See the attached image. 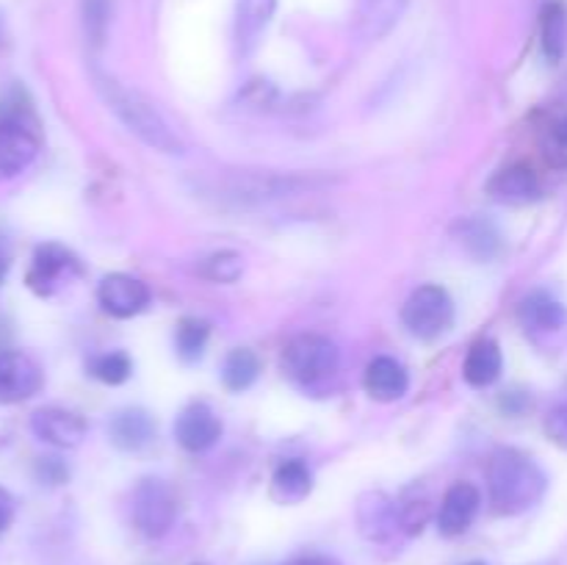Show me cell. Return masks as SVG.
<instances>
[{
	"label": "cell",
	"mask_w": 567,
	"mask_h": 565,
	"mask_svg": "<svg viewBox=\"0 0 567 565\" xmlns=\"http://www.w3.org/2000/svg\"><path fill=\"white\" fill-rule=\"evenodd\" d=\"M546 471L518 449H498L487 465V491L498 515H520L546 496Z\"/></svg>",
	"instance_id": "6da1fadb"
},
{
	"label": "cell",
	"mask_w": 567,
	"mask_h": 565,
	"mask_svg": "<svg viewBox=\"0 0 567 565\" xmlns=\"http://www.w3.org/2000/svg\"><path fill=\"white\" fill-rule=\"evenodd\" d=\"M97 86L103 92V100L109 103V109L120 116V122L133 136H138L147 147L158 150V153H183V142L177 138V133L172 131L169 122L158 114V109L144 94L133 92V89L122 86V83L111 81L105 75L97 78Z\"/></svg>",
	"instance_id": "7a4b0ae2"
},
{
	"label": "cell",
	"mask_w": 567,
	"mask_h": 565,
	"mask_svg": "<svg viewBox=\"0 0 567 565\" xmlns=\"http://www.w3.org/2000/svg\"><path fill=\"white\" fill-rule=\"evenodd\" d=\"M341 369V352L319 332H302L282 349V371L293 386L308 393H321L332 386Z\"/></svg>",
	"instance_id": "3957f363"
},
{
	"label": "cell",
	"mask_w": 567,
	"mask_h": 565,
	"mask_svg": "<svg viewBox=\"0 0 567 565\" xmlns=\"http://www.w3.org/2000/svg\"><path fill=\"white\" fill-rule=\"evenodd\" d=\"M402 321L410 336L421 341H435L452 327L454 302L443 286H421L404 302Z\"/></svg>",
	"instance_id": "277c9868"
},
{
	"label": "cell",
	"mask_w": 567,
	"mask_h": 565,
	"mask_svg": "<svg viewBox=\"0 0 567 565\" xmlns=\"http://www.w3.org/2000/svg\"><path fill=\"white\" fill-rule=\"evenodd\" d=\"M37 153L39 131L28 111H3L0 114V177H14L25 172Z\"/></svg>",
	"instance_id": "5b68a950"
},
{
	"label": "cell",
	"mask_w": 567,
	"mask_h": 565,
	"mask_svg": "<svg viewBox=\"0 0 567 565\" xmlns=\"http://www.w3.org/2000/svg\"><path fill=\"white\" fill-rule=\"evenodd\" d=\"M177 518V499L161 480H142L133 491V524L144 537H164Z\"/></svg>",
	"instance_id": "8992f818"
},
{
	"label": "cell",
	"mask_w": 567,
	"mask_h": 565,
	"mask_svg": "<svg viewBox=\"0 0 567 565\" xmlns=\"http://www.w3.org/2000/svg\"><path fill=\"white\" fill-rule=\"evenodd\" d=\"M81 275V260L70 253L66 247L61 244H39L33 249V258H31V269H28V288L39 297H50V294L59 291L66 280Z\"/></svg>",
	"instance_id": "52a82bcc"
},
{
	"label": "cell",
	"mask_w": 567,
	"mask_h": 565,
	"mask_svg": "<svg viewBox=\"0 0 567 565\" xmlns=\"http://www.w3.org/2000/svg\"><path fill=\"white\" fill-rule=\"evenodd\" d=\"M44 377L37 360L17 349L0 352V404H17L37 397Z\"/></svg>",
	"instance_id": "ba28073f"
},
{
	"label": "cell",
	"mask_w": 567,
	"mask_h": 565,
	"mask_svg": "<svg viewBox=\"0 0 567 565\" xmlns=\"http://www.w3.org/2000/svg\"><path fill=\"white\" fill-rule=\"evenodd\" d=\"M97 302L114 319H131L150 305V288L138 277L114 271V275H105L100 280Z\"/></svg>",
	"instance_id": "9c48e42d"
},
{
	"label": "cell",
	"mask_w": 567,
	"mask_h": 565,
	"mask_svg": "<svg viewBox=\"0 0 567 565\" xmlns=\"http://www.w3.org/2000/svg\"><path fill=\"white\" fill-rule=\"evenodd\" d=\"M175 438L186 452H208L221 438V421L208 404L194 402L177 415Z\"/></svg>",
	"instance_id": "30bf717a"
},
{
	"label": "cell",
	"mask_w": 567,
	"mask_h": 565,
	"mask_svg": "<svg viewBox=\"0 0 567 565\" xmlns=\"http://www.w3.org/2000/svg\"><path fill=\"white\" fill-rule=\"evenodd\" d=\"M31 432L50 446L72 449L86 438V421L64 408H39L31 415Z\"/></svg>",
	"instance_id": "8fae6325"
},
{
	"label": "cell",
	"mask_w": 567,
	"mask_h": 565,
	"mask_svg": "<svg viewBox=\"0 0 567 565\" xmlns=\"http://www.w3.org/2000/svg\"><path fill=\"white\" fill-rule=\"evenodd\" d=\"M482 493L480 487L471 485V482H457L446 491L443 496L441 510H437V530L446 537H457L474 524L476 513H480Z\"/></svg>",
	"instance_id": "7c38bea8"
},
{
	"label": "cell",
	"mask_w": 567,
	"mask_h": 565,
	"mask_svg": "<svg viewBox=\"0 0 567 565\" xmlns=\"http://www.w3.org/2000/svg\"><path fill=\"white\" fill-rule=\"evenodd\" d=\"M543 186H540V177L532 166L526 164H513V166H504L502 172L491 177L487 183V194L498 203H507V205H524L532 203V199L540 197Z\"/></svg>",
	"instance_id": "4fadbf2b"
},
{
	"label": "cell",
	"mask_w": 567,
	"mask_h": 565,
	"mask_svg": "<svg viewBox=\"0 0 567 565\" xmlns=\"http://www.w3.org/2000/svg\"><path fill=\"white\" fill-rule=\"evenodd\" d=\"M363 386L365 393L377 402H396L408 393L410 388V377L408 369L399 363L396 358H374L369 366H365V374H363Z\"/></svg>",
	"instance_id": "5bb4252c"
},
{
	"label": "cell",
	"mask_w": 567,
	"mask_h": 565,
	"mask_svg": "<svg viewBox=\"0 0 567 565\" xmlns=\"http://www.w3.org/2000/svg\"><path fill=\"white\" fill-rule=\"evenodd\" d=\"M358 524L369 541H388L399 530V504L382 493H365L358 504Z\"/></svg>",
	"instance_id": "9a60e30c"
},
{
	"label": "cell",
	"mask_w": 567,
	"mask_h": 565,
	"mask_svg": "<svg viewBox=\"0 0 567 565\" xmlns=\"http://www.w3.org/2000/svg\"><path fill=\"white\" fill-rule=\"evenodd\" d=\"M520 325L532 332H557L567 321L565 305L548 291H532L518 308Z\"/></svg>",
	"instance_id": "2e32d148"
},
{
	"label": "cell",
	"mask_w": 567,
	"mask_h": 565,
	"mask_svg": "<svg viewBox=\"0 0 567 565\" xmlns=\"http://www.w3.org/2000/svg\"><path fill=\"white\" fill-rule=\"evenodd\" d=\"M111 441L116 443L125 452H136V449H144L155 435V421L147 410L127 408L120 410V413L111 419L109 424Z\"/></svg>",
	"instance_id": "e0dca14e"
},
{
	"label": "cell",
	"mask_w": 567,
	"mask_h": 565,
	"mask_svg": "<svg viewBox=\"0 0 567 565\" xmlns=\"http://www.w3.org/2000/svg\"><path fill=\"white\" fill-rule=\"evenodd\" d=\"M502 366L504 360L498 343L491 341V338H482V341H476L474 347H471L468 358H465L463 377L468 386L487 388L502 377Z\"/></svg>",
	"instance_id": "ac0fdd59"
},
{
	"label": "cell",
	"mask_w": 567,
	"mask_h": 565,
	"mask_svg": "<svg viewBox=\"0 0 567 565\" xmlns=\"http://www.w3.org/2000/svg\"><path fill=\"white\" fill-rule=\"evenodd\" d=\"M313 491V474L302 460H286L271 476V496L280 504H299Z\"/></svg>",
	"instance_id": "d6986e66"
},
{
	"label": "cell",
	"mask_w": 567,
	"mask_h": 565,
	"mask_svg": "<svg viewBox=\"0 0 567 565\" xmlns=\"http://www.w3.org/2000/svg\"><path fill=\"white\" fill-rule=\"evenodd\" d=\"M540 44L551 64L567 53V6L563 0H548L540 14Z\"/></svg>",
	"instance_id": "ffe728a7"
},
{
	"label": "cell",
	"mask_w": 567,
	"mask_h": 565,
	"mask_svg": "<svg viewBox=\"0 0 567 565\" xmlns=\"http://www.w3.org/2000/svg\"><path fill=\"white\" fill-rule=\"evenodd\" d=\"M275 6L277 0H241L238 3V44L244 50H249L258 42L266 22L275 14Z\"/></svg>",
	"instance_id": "44dd1931"
},
{
	"label": "cell",
	"mask_w": 567,
	"mask_h": 565,
	"mask_svg": "<svg viewBox=\"0 0 567 565\" xmlns=\"http://www.w3.org/2000/svg\"><path fill=\"white\" fill-rule=\"evenodd\" d=\"M258 374L260 360L258 355L247 347L233 349L225 358V363H221V380H225V386L230 388V391H247V388L258 380Z\"/></svg>",
	"instance_id": "7402d4cb"
},
{
	"label": "cell",
	"mask_w": 567,
	"mask_h": 565,
	"mask_svg": "<svg viewBox=\"0 0 567 565\" xmlns=\"http://www.w3.org/2000/svg\"><path fill=\"white\" fill-rule=\"evenodd\" d=\"M208 336H210V327L205 319H194V316L183 319L175 330L177 355H181L186 363L199 360L205 352V343H208Z\"/></svg>",
	"instance_id": "603a6c76"
},
{
	"label": "cell",
	"mask_w": 567,
	"mask_h": 565,
	"mask_svg": "<svg viewBox=\"0 0 567 565\" xmlns=\"http://www.w3.org/2000/svg\"><path fill=\"white\" fill-rule=\"evenodd\" d=\"M404 3L408 0H363V22L369 33H374V37L385 33L399 20Z\"/></svg>",
	"instance_id": "cb8c5ba5"
},
{
	"label": "cell",
	"mask_w": 567,
	"mask_h": 565,
	"mask_svg": "<svg viewBox=\"0 0 567 565\" xmlns=\"http://www.w3.org/2000/svg\"><path fill=\"white\" fill-rule=\"evenodd\" d=\"M89 371H92V377H97L100 382H105V386H120V382H125L127 377H131L133 363L125 352H105L92 358Z\"/></svg>",
	"instance_id": "d4e9b609"
},
{
	"label": "cell",
	"mask_w": 567,
	"mask_h": 565,
	"mask_svg": "<svg viewBox=\"0 0 567 565\" xmlns=\"http://www.w3.org/2000/svg\"><path fill=\"white\" fill-rule=\"evenodd\" d=\"M543 147H546V155L551 164L565 166L567 164V105L559 109L557 114L551 116V122L546 125V133H543Z\"/></svg>",
	"instance_id": "484cf974"
},
{
	"label": "cell",
	"mask_w": 567,
	"mask_h": 565,
	"mask_svg": "<svg viewBox=\"0 0 567 565\" xmlns=\"http://www.w3.org/2000/svg\"><path fill=\"white\" fill-rule=\"evenodd\" d=\"M244 271V260L238 253H230V249H221V253H214L210 258H205L203 275L214 282H236Z\"/></svg>",
	"instance_id": "4316f807"
},
{
	"label": "cell",
	"mask_w": 567,
	"mask_h": 565,
	"mask_svg": "<svg viewBox=\"0 0 567 565\" xmlns=\"http://www.w3.org/2000/svg\"><path fill=\"white\" fill-rule=\"evenodd\" d=\"M111 0H83V28L92 44H103L105 28H109Z\"/></svg>",
	"instance_id": "83f0119b"
},
{
	"label": "cell",
	"mask_w": 567,
	"mask_h": 565,
	"mask_svg": "<svg viewBox=\"0 0 567 565\" xmlns=\"http://www.w3.org/2000/svg\"><path fill=\"white\" fill-rule=\"evenodd\" d=\"M399 504V530L408 532V535H419L421 530L426 526L430 521V502L424 496H413V499H404Z\"/></svg>",
	"instance_id": "f1b7e54d"
},
{
	"label": "cell",
	"mask_w": 567,
	"mask_h": 565,
	"mask_svg": "<svg viewBox=\"0 0 567 565\" xmlns=\"http://www.w3.org/2000/svg\"><path fill=\"white\" fill-rule=\"evenodd\" d=\"M463 233H465V244H468L480 258H491V255L498 249L496 227L487 225V222H480V219L468 222V225L463 227Z\"/></svg>",
	"instance_id": "f546056e"
},
{
	"label": "cell",
	"mask_w": 567,
	"mask_h": 565,
	"mask_svg": "<svg viewBox=\"0 0 567 565\" xmlns=\"http://www.w3.org/2000/svg\"><path fill=\"white\" fill-rule=\"evenodd\" d=\"M37 476L44 485H64L70 480V469H66V463L61 458H39Z\"/></svg>",
	"instance_id": "4dcf8cb0"
},
{
	"label": "cell",
	"mask_w": 567,
	"mask_h": 565,
	"mask_svg": "<svg viewBox=\"0 0 567 565\" xmlns=\"http://www.w3.org/2000/svg\"><path fill=\"white\" fill-rule=\"evenodd\" d=\"M546 432L554 438V443H559V446L567 449V399L548 413Z\"/></svg>",
	"instance_id": "1f68e13d"
},
{
	"label": "cell",
	"mask_w": 567,
	"mask_h": 565,
	"mask_svg": "<svg viewBox=\"0 0 567 565\" xmlns=\"http://www.w3.org/2000/svg\"><path fill=\"white\" fill-rule=\"evenodd\" d=\"M14 513H17L14 496H11V493L6 491L3 485H0V535H3V532L11 526V521H14Z\"/></svg>",
	"instance_id": "d6a6232c"
},
{
	"label": "cell",
	"mask_w": 567,
	"mask_h": 565,
	"mask_svg": "<svg viewBox=\"0 0 567 565\" xmlns=\"http://www.w3.org/2000/svg\"><path fill=\"white\" fill-rule=\"evenodd\" d=\"M286 565H341L336 557H327V554H308V557H297Z\"/></svg>",
	"instance_id": "836d02e7"
},
{
	"label": "cell",
	"mask_w": 567,
	"mask_h": 565,
	"mask_svg": "<svg viewBox=\"0 0 567 565\" xmlns=\"http://www.w3.org/2000/svg\"><path fill=\"white\" fill-rule=\"evenodd\" d=\"M6 271H9V260H6V255L0 253V282L6 280Z\"/></svg>",
	"instance_id": "e575fe53"
},
{
	"label": "cell",
	"mask_w": 567,
	"mask_h": 565,
	"mask_svg": "<svg viewBox=\"0 0 567 565\" xmlns=\"http://www.w3.org/2000/svg\"><path fill=\"white\" fill-rule=\"evenodd\" d=\"M468 565H487V563H480V559H476V563H468Z\"/></svg>",
	"instance_id": "d590c367"
},
{
	"label": "cell",
	"mask_w": 567,
	"mask_h": 565,
	"mask_svg": "<svg viewBox=\"0 0 567 565\" xmlns=\"http://www.w3.org/2000/svg\"><path fill=\"white\" fill-rule=\"evenodd\" d=\"M197 565H205V563H197Z\"/></svg>",
	"instance_id": "8d00e7d4"
}]
</instances>
